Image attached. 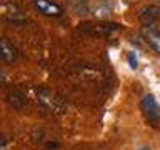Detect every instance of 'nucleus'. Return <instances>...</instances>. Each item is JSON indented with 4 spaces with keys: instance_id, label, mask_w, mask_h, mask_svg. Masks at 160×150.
I'll return each mask as SVG.
<instances>
[{
    "instance_id": "5",
    "label": "nucleus",
    "mask_w": 160,
    "mask_h": 150,
    "mask_svg": "<svg viewBox=\"0 0 160 150\" xmlns=\"http://www.w3.org/2000/svg\"><path fill=\"white\" fill-rule=\"evenodd\" d=\"M33 7L45 17H60L63 13V8L53 0H33Z\"/></svg>"
},
{
    "instance_id": "9",
    "label": "nucleus",
    "mask_w": 160,
    "mask_h": 150,
    "mask_svg": "<svg viewBox=\"0 0 160 150\" xmlns=\"http://www.w3.org/2000/svg\"><path fill=\"white\" fill-rule=\"evenodd\" d=\"M128 65L132 68H137V65H138V60H137V55H135V52H128Z\"/></svg>"
},
{
    "instance_id": "10",
    "label": "nucleus",
    "mask_w": 160,
    "mask_h": 150,
    "mask_svg": "<svg viewBox=\"0 0 160 150\" xmlns=\"http://www.w3.org/2000/svg\"><path fill=\"white\" fill-rule=\"evenodd\" d=\"M138 150H150V148H148V147H140Z\"/></svg>"
},
{
    "instance_id": "8",
    "label": "nucleus",
    "mask_w": 160,
    "mask_h": 150,
    "mask_svg": "<svg viewBox=\"0 0 160 150\" xmlns=\"http://www.w3.org/2000/svg\"><path fill=\"white\" fill-rule=\"evenodd\" d=\"M7 102L12 105L13 108H23L25 103H27V97H25L23 92L13 88V90H10V92L7 93Z\"/></svg>"
},
{
    "instance_id": "2",
    "label": "nucleus",
    "mask_w": 160,
    "mask_h": 150,
    "mask_svg": "<svg viewBox=\"0 0 160 150\" xmlns=\"http://www.w3.org/2000/svg\"><path fill=\"white\" fill-rule=\"evenodd\" d=\"M35 98L38 100V103L42 105L43 108L50 110V112L60 113V112L65 110V103L62 102V98H60L58 95L45 90V88H37L35 90Z\"/></svg>"
},
{
    "instance_id": "7",
    "label": "nucleus",
    "mask_w": 160,
    "mask_h": 150,
    "mask_svg": "<svg viewBox=\"0 0 160 150\" xmlns=\"http://www.w3.org/2000/svg\"><path fill=\"white\" fill-rule=\"evenodd\" d=\"M142 35H143V40L147 42L148 47L160 53V30L153 28V27H143Z\"/></svg>"
},
{
    "instance_id": "1",
    "label": "nucleus",
    "mask_w": 160,
    "mask_h": 150,
    "mask_svg": "<svg viewBox=\"0 0 160 150\" xmlns=\"http://www.w3.org/2000/svg\"><path fill=\"white\" fill-rule=\"evenodd\" d=\"M140 110H142L143 117L147 118L148 123H152L153 127L160 125V105L153 95L150 93L143 95L142 100H140Z\"/></svg>"
},
{
    "instance_id": "6",
    "label": "nucleus",
    "mask_w": 160,
    "mask_h": 150,
    "mask_svg": "<svg viewBox=\"0 0 160 150\" xmlns=\"http://www.w3.org/2000/svg\"><path fill=\"white\" fill-rule=\"evenodd\" d=\"M0 58L3 63H13L18 58V50L7 38H2V42H0Z\"/></svg>"
},
{
    "instance_id": "4",
    "label": "nucleus",
    "mask_w": 160,
    "mask_h": 150,
    "mask_svg": "<svg viewBox=\"0 0 160 150\" xmlns=\"http://www.w3.org/2000/svg\"><path fill=\"white\" fill-rule=\"evenodd\" d=\"M138 20L143 27H153L160 23V7L158 5H145L138 10Z\"/></svg>"
},
{
    "instance_id": "3",
    "label": "nucleus",
    "mask_w": 160,
    "mask_h": 150,
    "mask_svg": "<svg viewBox=\"0 0 160 150\" xmlns=\"http://www.w3.org/2000/svg\"><path fill=\"white\" fill-rule=\"evenodd\" d=\"M122 28L118 23H105V22H95V23H83L80 25V30L87 35H93V37H105L110 35L115 30Z\"/></svg>"
}]
</instances>
